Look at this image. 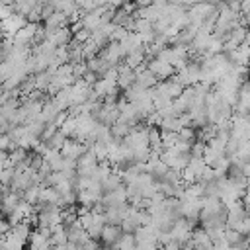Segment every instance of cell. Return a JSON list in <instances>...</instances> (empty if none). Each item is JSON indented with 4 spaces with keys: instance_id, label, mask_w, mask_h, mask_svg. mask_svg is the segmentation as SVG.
Returning a JSON list of instances; mask_svg holds the SVG:
<instances>
[{
    "instance_id": "cell-1",
    "label": "cell",
    "mask_w": 250,
    "mask_h": 250,
    "mask_svg": "<svg viewBox=\"0 0 250 250\" xmlns=\"http://www.w3.org/2000/svg\"><path fill=\"white\" fill-rule=\"evenodd\" d=\"M27 21H25V16L20 14V12H12L10 16H6L2 21H0V31L4 33V37H12L20 27H23Z\"/></svg>"
},
{
    "instance_id": "cell-2",
    "label": "cell",
    "mask_w": 250,
    "mask_h": 250,
    "mask_svg": "<svg viewBox=\"0 0 250 250\" xmlns=\"http://www.w3.org/2000/svg\"><path fill=\"white\" fill-rule=\"evenodd\" d=\"M27 242H29L31 248H49V246H53V242H51V229L39 227L37 230L29 232Z\"/></svg>"
},
{
    "instance_id": "cell-3",
    "label": "cell",
    "mask_w": 250,
    "mask_h": 250,
    "mask_svg": "<svg viewBox=\"0 0 250 250\" xmlns=\"http://www.w3.org/2000/svg\"><path fill=\"white\" fill-rule=\"evenodd\" d=\"M146 68L152 70V72L158 76V80H160V78H168V76H172V74L176 72V68H174L170 62H166V61H162V59H158V57H152L150 62L146 64Z\"/></svg>"
},
{
    "instance_id": "cell-4",
    "label": "cell",
    "mask_w": 250,
    "mask_h": 250,
    "mask_svg": "<svg viewBox=\"0 0 250 250\" xmlns=\"http://www.w3.org/2000/svg\"><path fill=\"white\" fill-rule=\"evenodd\" d=\"M86 148H88V146H86L82 141H78V139H68V137H66V141H64L62 146H61V154L66 156V158H74V160H76Z\"/></svg>"
},
{
    "instance_id": "cell-5",
    "label": "cell",
    "mask_w": 250,
    "mask_h": 250,
    "mask_svg": "<svg viewBox=\"0 0 250 250\" xmlns=\"http://www.w3.org/2000/svg\"><path fill=\"white\" fill-rule=\"evenodd\" d=\"M47 41H51L55 47H61V45H68L70 39H72V33L70 29L64 25V27H59V29H53V31H45V37Z\"/></svg>"
},
{
    "instance_id": "cell-6",
    "label": "cell",
    "mask_w": 250,
    "mask_h": 250,
    "mask_svg": "<svg viewBox=\"0 0 250 250\" xmlns=\"http://www.w3.org/2000/svg\"><path fill=\"white\" fill-rule=\"evenodd\" d=\"M68 23V18L59 12V10H53L49 16L43 18V29L45 31H53V29H59V27H64Z\"/></svg>"
},
{
    "instance_id": "cell-7",
    "label": "cell",
    "mask_w": 250,
    "mask_h": 250,
    "mask_svg": "<svg viewBox=\"0 0 250 250\" xmlns=\"http://www.w3.org/2000/svg\"><path fill=\"white\" fill-rule=\"evenodd\" d=\"M135 82H137L139 86H143V88H152V86H156L158 76H156L152 70H148L146 66H145V68H143V66H137V68H135Z\"/></svg>"
},
{
    "instance_id": "cell-8",
    "label": "cell",
    "mask_w": 250,
    "mask_h": 250,
    "mask_svg": "<svg viewBox=\"0 0 250 250\" xmlns=\"http://www.w3.org/2000/svg\"><path fill=\"white\" fill-rule=\"evenodd\" d=\"M100 57H102L105 62H109L111 66L117 64V62L123 59V53H121V49H119V43H117V41H109V45L100 53Z\"/></svg>"
},
{
    "instance_id": "cell-9",
    "label": "cell",
    "mask_w": 250,
    "mask_h": 250,
    "mask_svg": "<svg viewBox=\"0 0 250 250\" xmlns=\"http://www.w3.org/2000/svg\"><path fill=\"white\" fill-rule=\"evenodd\" d=\"M135 82V70L127 64H117V86L121 90L129 88Z\"/></svg>"
},
{
    "instance_id": "cell-10",
    "label": "cell",
    "mask_w": 250,
    "mask_h": 250,
    "mask_svg": "<svg viewBox=\"0 0 250 250\" xmlns=\"http://www.w3.org/2000/svg\"><path fill=\"white\" fill-rule=\"evenodd\" d=\"M121 232H123V230H121V227H119V225L105 223V225H104V229H102L100 238H102V242H104L105 246H113V242L119 238V234H121Z\"/></svg>"
},
{
    "instance_id": "cell-11",
    "label": "cell",
    "mask_w": 250,
    "mask_h": 250,
    "mask_svg": "<svg viewBox=\"0 0 250 250\" xmlns=\"http://www.w3.org/2000/svg\"><path fill=\"white\" fill-rule=\"evenodd\" d=\"M145 59H146V47L143 45V47H137V49H133L131 53L125 55V64L135 70L137 66H141L145 62Z\"/></svg>"
},
{
    "instance_id": "cell-12",
    "label": "cell",
    "mask_w": 250,
    "mask_h": 250,
    "mask_svg": "<svg viewBox=\"0 0 250 250\" xmlns=\"http://www.w3.org/2000/svg\"><path fill=\"white\" fill-rule=\"evenodd\" d=\"M115 248H137V242H135V234L133 232H121L119 238L113 242Z\"/></svg>"
},
{
    "instance_id": "cell-13",
    "label": "cell",
    "mask_w": 250,
    "mask_h": 250,
    "mask_svg": "<svg viewBox=\"0 0 250 250\" xmlns=\"http://www.w3.org/2000/svg\"><path fill=\"white\" fill-rule=\"evenodd\" d=\"M240 14L250 16V0H240Z\"/></svg>"
},
{
    "instance_id": "cell-14",
    "label": "cell",
    "mask_w": 250,
    "mask_h": 250,
    "mask_svg": "<svg viewBox=\"0 0 250 250\" xmlns=\"http://www.w3.org/2000/svg\"><path fill=\"white\" fill-rule=\"evenodd\" d=\"M152 2H154V0H137V6H141V8H143V6H150Z\"/></svg>"
}]
</instances>
